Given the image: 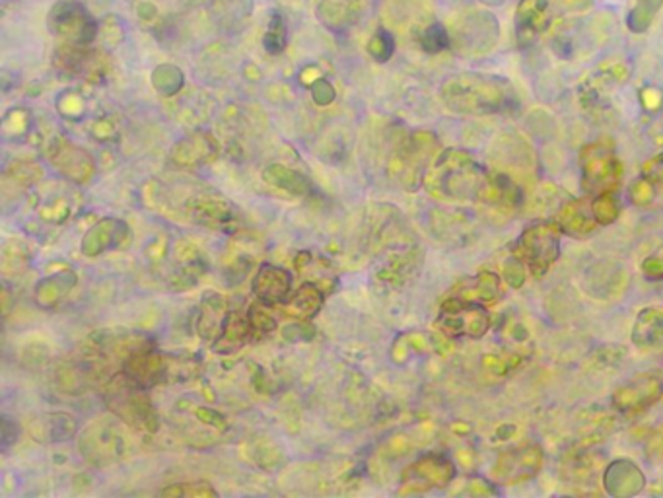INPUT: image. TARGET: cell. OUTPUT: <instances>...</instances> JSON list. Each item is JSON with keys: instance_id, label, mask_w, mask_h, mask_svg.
Listing matches in <instances>:
<instances>
[{"instance_id": "40", "label": "cell", "mask_w": 663, "mask_h": 498, "mask_svg": "<svg viewBox=\"0 0 663 498\" xmlns=\"http://www.w3.org/2000/svg\"><path fill=\"white\" fill-rule=\"evenodd\" d=\"M44 172L41 167L34 162H24V160H16L10 164L4 169V179H10L14 185H22V187H34Z\"/></svg>"}, {"instance_id": "10", "label": "cell", "mask_w": 663, "mask_h": 498, "mask_svg": "<svg viewBox=\"0 0 663 498\" xmlns=\"http://www.w3.org/2000/svg\"><path fill=\"white\" fill-rule=\"evenodd\" d=\"M47 29L61 44L92 45L100 37V24L78 0H59L47 14Z\"/></svg>"}, {"instance_id": "49", "label": "cell", "mask_w": 663, "mask_h": 498, "mask_svg": "<svg viewBox=\"0 0 663 498\" xmlns=\"http://www.w3.org/2000/svg\"><path fill=\"white\" fill-rule=\"evenodd\" d=\"M335 88L331 86L329 80L325 78H315L311 82V98L318 105H329L335 100Z\"/></svg>"}, {"instance_id": "48", "label": "cell", "mask_w": 663, "mask_h": 498, "mask_svg": "<svg viewBox=\"0 0 663 498\" xmlns=\"http://www.w3.org/2000/svg\"><path fill=\"white\" fill-rule=\"evenodd\" d=\"M642 274L651 282L663 281V248H658L651 256L642 261Z\"/></svg>"}, {"instance_id": "6", "label": "cell", "mask_w": 663, "mask_h": 498, "mask_svg": "<svg viewBox=\"0 0 663 498\" xmlns=\"http://www.w3.org/2000/svg\"><path fill=\"white\" fill-rule=\"evenodd\" d=\"M123 372L144 388L170 381H189L198 376V363L187 355H167L154 347L141 348L123 360Z\"/></svg>"}, {"instance_id": "13", "label": "cell", "mask_w": 663, "mask_h": 498, "mask_svg": "<svg viewBox=\"0 0 663 498\" xmlns=\"http://www.w3.org/2000/svg\"><path fill=\"white\" fill-rule=\"evenodd\" d=\"M55 67L69 77L101 84L108 78L109 61L101 51L92 45H69L61 44L55 51Z\"/></svg>"}, {"instance_id": "17", "label": "cell", "mask_w": 663, "mask_h": 498, "mask_svg": "<svg viewBox=\"0 0 663 498\" xmlns=\"http://www.w3.org/2000/svg\"><path fill=\"white\" fill-rule=\"evenodd\" d=\"M133 240L129 225L121 218H101L96 222L82 240V253L86 257H98L105 251H117L127 248Z\"/></svg>"}, {"instance_id": "53", "label": "cell", "mask_w": 663, "mask_h": 498, "mask_svg": "<svg viewBox=\"0 0 663 498\" xmlns=\"http://www.w3.org/2000/svg\"><path fill=\"white\" fill-rule=\"evenodd\" d=\"M139 14L144 18V20H150L156 16V8L152 4H141L139 6Z\"/></svg>"}, {"instance_id": "9", "label": "cell", "mask_w": 663, "mask_h": 498, "mask_svg": "<svg viewBox=\"0 0 663 498\" xmlns=\"http://www.w3.org/2000/svg\"><path fill=\"white\" fill-rule=\"evenodd\" d=\"M436 327L448 339H482L490 330V314L479 302L449 294L440 306Z\"/></svg>"}, {"instance_id": "23", "label": "cell", "mask_w": 663, "mask_h": 498, "mask_svg": "<svg viewBox=\"0 0 663 498\" xmlns=\"http://www.w3.org/2000/svg\"><path fill=\"white\" fill-rule=\"evenodd\" d=\"M230 302L226 300L224 294L206 290L198 304V315H197V333L201 337V341L213 345L220 333L224 331V325L230 315Z\"/></svg>"}, {"instance_id": "14", "label": "cell", "mask_w": 663, "mask_h": 498, "mask_svg": "<svg viewBox=\"0 0 663 498\" xmlns=\"http://www.w3.org/2000/svg\"><path fill=\"white\" fill-rule=\"evenodd\" d=\"M45 154L49 158V162L57 172L69 179L70 184L75 185H84L88 184L93 177V172H96V164H93V158L84 151V148L77 146L75 143H70L65 136H53L51 141H47L45 146Z\"/></svg>"}, {"instance_id": "19", "label": "cell", "mask_w": 663, "mask_h": 498, "mask_svg": "<svg viewBox=\"0 0 663 498\" xmlns=\"http://www.w3.org/2000/svg\"><path fill=\"white\" fill-rule=\"evenodd\" d=\"M454 477V463L444 458V455L428 453L405 471L403 485H413L418 486L416 491H426L433 489V486H446Z\"/></svg>"}, {"instance_id": "2", "label": "cell", "mask_w": 663, "mask_h": 498, "mask_svg": "<svg viewBox=\"0 0 663 498\" xmlns=\"http://www.w3.org/2000/svg\"><path fill=\"white\" fill-rule=\"evenodd\" d=\"M103 399L111 415L119 417L129 429L149 437L160 429V419L149 396V388L141 386L125 372H115L108 378Z\"/></svg>"}, {"instance_id": "43", "label": "cell", "mask_w": 663, "mask_h": 498, "mask_svg": "<svg viewBox=\"0 0 663 498\" xmlns=\"http://www.w3.org/2000/svg\"><path fill=\"white\" fill-rule=\"evenodd\" d=\"M214 10L226 22H236L251 14V0H214Z\"/></svg>"}, {"instance_id": "42", "label": "cell", "mask_w": 663, "mask_h": 498, "mask_svg": "<svg viewBox=\"0 0 663 498\" xmlns=\"http://www.w3.org/2000/svg\"><path fill=\"white\" fill-rule=\"evenodd\" d=\"M366 49H368V55H370L376 62L384 65V62H387L389 59L393 57L395 39L387 29H377L376 34L370 39H368Z\"/></svg>"}, {"instance_id": "20", "label": "cell", "mask_w": 663, "mask_h": 498, "mask_svg": "<svg viewBox=\"0 0 663 498\" xmlns=\"http://www.w3.org/2000/svg\"><path fill=\"white\" fill-rule=\"evenodd\" d=\"M471 218L469 213L459 208H436L428 218V228L440 241L461 246L475 234V225Z\"/></svg>"}, {"instance_id": "4", "label": "cell", "mask_w": 663, "mask_h": 498, "mask_svg": "<svg viewBox=\"0 0 663 498\" xmlns=\"http://www.w3.org/2000/svg\"><path fill=\"white\" fill-rule=\"evenodd\" d=\"M170 208L172 215H182L197 226L222 232L228 236H234L244 228V220H241L244 216L238 207L222 193L208 187L189 191L187 195L177 199V203L170 205Z\"/></svg>"}, {"instance_id": "22", "label": "cell", "mask_w": 663, "mask_h": 498, "mask_svg": "<svg viewBox=\"0 0 663 498\" xmlns=\"http://www.w3.org/2000/svg\"><path fill=\"white\" fill-rule=\"evenodd\" d=\"M218 158V144L208 133L195 131L177 141L172 148V162L177 167L197 169L208 166Z\"/></svg>"}, {"instance_id": "38", "label": "cell", "mask_w": 663, "mask_h": 498, "mask_svg": "<svg viewBox=\"0 0 663 498\" xmlns=\"http://www.w3.org/2000/svg\"><path fill=\"white\" fill-rule=\"evenodd\" d=\"M72 213V203L62 195V193H51L47 199L39 200L37 203V215L44 222H51V225H61L67 222Z\"/></svg>"}, {"instance_id": "39", "label": "cell", "mask_w": 663, "mask_h": 498, "mask_svg": "<svg viewBox=\"0 0 663 498\" xmlns=\"http://www.w3.org/2000/svg\"><path fill=\"white\" fill-rule=\"evenodd\" d=\"M288 44V28H287V20L275 10L269 18V26L265 36H263V47H265L267 53L271 55H280V53L287 49Z\"/></svg>"}, {"instance_id": "27", "label": "cell", "mask_w": 663, "mask_h": 498, "mask_svg": "<svg viewBox=\"0 0 663 498\" xmlns=\"http://www.w3.org/2000/svg\"><path fill=\"white\" fill-rule=\"evenodd\" d=\"M633 345L644 353H663V308H644L633 327Z\"/></svg>"}, {"instance_id": "46", "label": "cell", "mask_w": 663, "mask_h": 498, "mask_svg": "<svg viewBox=\"0 0 663 498\" xmlns=\"http://www.w3.org/2000/svg\"><path fill=\"white\" fill-rule=\"evenodd\" d=\"M420 45H423L424 51L428 53H440L444 51L449 45V37L448 31L441 28L440 24L428 26L423 34H420Z\"/></svg>"}, {"instance_id": "15", "label": "cell", "mask_w": 663, "mask_h": 498, "mask_svg": "<svg viewBox=\"0 0 663 498\" xmlns=\"http://www.w3.org/2000/svg\"><path fill=\"white\" fill-rule=\"evenodd\" d=\"M167 259L172 263L170 274H167V284H170V290L174 292L195 289L208 269L205 253L195 243L187 240H177L170 253H167Z\"/></svg>"}, {"instance_id": "30", "label": "cell", "mask_w": 663, "mask_h": 498, "mask_svg": "<svg viewBox=\"0 0 663 498\" xmlns=\"http://www.w3.org/2000/svg\"><path fill=\"white\" fill-rule=\"evenodd\" d=\"M77 282H78V277L75 271H61V273L51 274V277L41 279L34 289L36 302L44 310L57 308V306L70 294V290L75 289Z\"/></svg>"}, {"instance_id": "50", "label": "cell", "mask_w": 663, "mask_h": 498, "mask_svg": "<svg viewBox=\"0 0 663 498\" xmlns=\"http://www.w3.org/2000/svg\"><path fill=\"white\" fill-rule=\"evenodd\" d=\"M642 177H646L648 182L663 187V152L642 166Z\"/></svg>"}, {"instance_id": "47", "label": "cell", "mask_w": 663, "mask_h": 498, "mask_svg": "<svg viewBox=\"0 0 663 498\" xmlns=\"http://www.w3.org/2000/svg\"><path fill=\"white\" fill-rule=\"evenodd\" d=\"M57 105L62 118H67L70 121H78L84 111H86V105H84V100L77 92H67L65 95H61Z\"/></svg>"}, {"instance_id": "7", "label": "cell", "mask_w": 663, "mask_h": 498, "mask_svg": "<svg viewBox=\"0 0 663 498\" xmlns=\"http://www.w3.org/2000/svg\"><path fill=\"white\" fill-rule=\"evenodd\" d=\"M129 427L119 417H100L82 430L78 448L88 463L96 468L119 463L133 452Z\"/></svg>"}, {"instance_id": "24", "label": "cell", "mask_w": 663, "mask_h": 498, "mask_svg": "<svg viewBox=\"0 0 663 498\" xmlns=\"http://www.w3.org/2000/svg\"><path fill=\"white\" fill-rule=\"evenodd\" d=\"M504 282L506 281H502L497 273L481 271L477 277L461 281L451 294L461 296L465 300L479 302L482 306H494L504 298V292H506Z\"/></svg>"}, {"instance_id": "12", "label": "cell", "mask_w": 663, "mask_h": 498, "mask_svg": "<svg viewBox=\"0 0 663 498\" xmlns=\"http://www.w3.org/2000/svg\"><path fill=\"white\" fill-rule=\"evenodd\" d=\"M623 167H620L613 151L603 146H587L582 152V185L587 193L603 195L617 191Z\"/></svg>"}, {"instance_id": "26", "label": "cell", "mask_w": 663, "mask_h": 498, "mask_svg": "<svg viewBox=\"0 0 663 498\" xmlns=\"http://www.w3.org/2000/svg\"><path fill=\"white\" fill-rule=\"evenodd\" d=\"M362 0H319L315 14L319 22L333 34L351 29L360 18Z\"/></svg>"}, {"instance_id": "32", "label": "cell", "mask_w": 663, "mask_h": 498, "mask_svg": "<svg viewBox=\"0 0 663 498\" xmlns=\"http://www.w3.org/2000/svg\"><path fill=\"white\" fill-rule=\"evenodd\" d=\"M251 341V330L247 322V310H230L224 331L213 343L216 355H234Z\"/></svg>"}, {"instance_id": "3", "label": "cell", "mask_w": 663, "mask_h": 498, "mask_svg": "<svg viewBox=\"0 0 663 498\" xmlns=\"http://www.w3.org/2000/svg\"><path fill=\"white\" fill-rule=\"evenodd\" d=\"M441 100L459 113H498L508 108V84L485 77H456L441 86Z\"/></svg>"}, {"instance_id": "29", "label": "cell", "mask_w": 663, "mask_h": 498, "mask_svg": "<svg viewBox=\"0 0 663 498\" xmlns=\"http://www.w3.org/2000/svg\"><path fill=\"white\" fill-rule=\"evenodd\" d=\"M263 182L292 197H308L313 191V184L308 176L284 164H269L263 169Z\"/></svg>"}, {"instance_id": "52", "label": "cell", "mask_w": 663, "mask_h": 498, "mask_svg": "<svg viewBox=\"0 0 663 498\" xmlns=\"http://www.w3.org/2000/svg\"><path fill=\"white\" fill-rule=\"evenodd\" d=\"M20 438V427L18 422L10 419L8 415L3 417V450L6 452L12 444H16Z\"/></svg>"}, {"instance_id": "21", "label": "cell", "mask_w": 663, "mask_h": 498, "mask_svg": "<svg viewBox=\"0 0 663 498\" xmlns=\"http://www.w3.org/2000/svg\"><path fill=\"white\" fill-rule=\"evenodd\" d=\"M543 463V452L539 446H523L502 452L497 461V475L500 481L520 483L531 479L535 473H539Z\"/></svg>"}, {"instance_id": "18", "label": "cell", "mask_w": 663, "mask_h": 498, "mask_svg": "<svg viewBox=\"0 0 663 498\" xmlns=\"http://www.w3.org/2000/svg\"><path fill=\"white\" fill-rule=\"evenodd\" d=\"M292 273L279 265L263 263L259 271L255 273L251 290L254 296L265 306H279L287 304L292 296Z\"/></svg>"}, {"instance_id": "16", "label": "cell", "mask_w": 663, "mask_h": 498, "mask_svg": "<svg viewBox=\"0 0 663 498\" xmlns=\"http://www.w3.org/2000/svg\"><path fill=\"white\" fill-rule=\"evenodd\" d=\"M424 251L423 246H415L407 251L397 253L387 259H382L374 273V286L380 292H392L403 289L405 284L413 281L423 269Z\"/></svg>"}, {"instance_id": "45", "label": "cell", "mask_w": 663, "mask_h": 498, "mask_svg": "<svg viewBox=\"0 0 663 498\" xmlns=\"http://www.w3.org/2000/svg\"><path fill=\"white\" fill-rule=\"evenodd\" d=\"M162 496H193V498H201V496H216L218 493L205 481H197V483H177L170 485L166 489L160 491Z\"/></svg>"}, {"instance_id": "1", "label": "cell", "mask_w": 663, "mask_h": 498, "mask_svg": "<svg viewBox=\"0 0 663 498\" xmlns=\"http://www.w3.org/2000/svg\"><path fill=\"white\" fill-rule=\"evenodd\" d=\"M492 172L482 167L475 156L459 148H448L434 156L423 187L440 203H481L490 185Z\"/></svg>"}, {"instance_id": "33", "label": "cell", "mask_w": 663, "mask_h": 498, "mask_svg": "<svg viewBox=\"0 0 663 498\" xmlns=\"http://www.w3.org/2000/svg\"><path fill=\"white\" fill-rule=\"evenodd\" d=\"M325 294L318 284L313 282H303L300 284V289L290 296V300L287 302L290 314L298 315L300 320H310V317L318 315V312L323 308L325 302Z\"/></svg>"}, {"instance_id": "37", "label": "cell", "mask_w": 663, "mask_h": 498, "mask_svg": "<svg viewBox=\"0 0 663 498\" xmlns=\"http://www.w3.org/2000/svg\"><path fill=\"white\" fill-rule=\"evenodd\" d=\"M247 322L251 330V341H259L263 337H269L271 333H275L279 327L277 317L269 314L267 306L261 304L259 300L247 308Z\"/></svg>"}, {"instance_id": "44", "label": "cell", "mask_w": 663, "mask_h": 498, "mask_svg": "<svg viewBox=\"0 0 663 498\" xmlns=\"http://www.w3.org/2000/svg\"><path fill=\"white\" fill-rule=\"evenodd\" d=\"M592 213L595 220L599 222V226H605V225H611V222H615L619 216V205L613 193L597 195V199L592 203Z\"/></svg>"}, {"instance_id": "25", "label": "cell", "mask_w": 663, "mask_h": 498, "mask_svg": "<svg viewBox=\"0 0 663 498\" xmlns=\"http://www.w3.org/2000/svg\"><path fill=\"white\" fill-rule=\"evenodd\" d=\"M31 437L37 442L44 444H55V442H67L77 437L78 432V422L77 419L69 415V412H45L37 419L31 420Z\"/></svg>"}, {"instance_id": "11", "label": "cell", "mask_w": 663, "mask_h": 498, "mask_svg": "<svg viewBox=\"0 0 663 498\" xmlns=\"http://www.w3.org/2000/svg\"><path fill=\"white\" fill-rule=\"evenodd\" d=\"M434 139L426 133H418L399 148L389 162V174L403 189L416 191L424 184V176L434 160Z\"/></svg>"}, {"instance_id": "51", "label": "cell", "mask_w": 663, "mask_h": 498, "mask_svg": "<svg viewBox=\"0 0 663 498\" xmlns=\"http://www.w3.org/2000/svg\"><path fill=\"white\" fill-rule=\"evenodd\" d=\"M523 279H525V265L518 257H512L510 263L506 265L504 281H506V284L513 286V289H520V286L523 284Z\"/></svg>"}, {"instance_id": "35", "label": "cell", "mask_w": 663, "mask_h": 498, "mask_svg": "<svg viewBox=\"0 0 663 498\" xmlns=\"http://www.w3.org/2000/svg\"><path fill=\"white\" fill-rule=\"evenodd\" d=\"M31 257H34V253L24 240H6L3 246V274L4 277H10V274L18 277L29 267Z\"/></svg>"}, {"instance_id": "28", "label": "cell", "mask_w": 663, "mask_h": 498, "mask_svg": "<svg viewBox=\"0 0 663 498\" xmlns=\"http://www.w3.org/2000/svg\"><path fill=\"white\" fill-rule=\"evenodd\" d=\"M661 396V381L656 378H638L613 396L615 405L623 412H638L654 404Z\"/></svg>"}, {"instance_id": "36", "label": "cell", "mask_w": 663, "mask_h": 498, "mask_svg": "<svg viewBox=\"0 0 663 498\" xmlns=\"http://www.w3.org/2000/svg\"><path fill=\"white\" fill-rule=\"evenodd\" d=\"M152 86L164 98H172L183 90L185 74L175 65H160L152 70Z\"/></svg>"}, {"instance_id": "31", "label": "cell", "mask_w": 663, "mask_h": 498, "mask_svg": "<svg viewBox=\"0 0 663 498\" xmlns=\"http://www.w3.org/2000/svg\"><path fill=\"white\" fill-rule=\"evenodd\" d=\"M554 220L559 222L564 234L572 238H586L594 234V230L599 226L592 213V207H589V210L584 208V200H566Z\"/></svg>"}, {"instance_id": "34", "label": "cell", "mask_w": 663, "mask_h": 498, "mask_svg": "<svg viewBox=\"0 0 663 498\" xmlns=\"http://www.w3.org/2000/svg\"><path fill=\"white\" fill-rule=\"evenodd\" d=\"M638 475H642V473L633 461L617 460V461L609 465L607 471H605V477H603L605 489H607L609 494H620V496L636 494L638 491L635 489V486H630V483L635 481L633 477H638Z\"/></svg>"}, {"instance_id": "41", "label": "cell", "mask_w": 663, "mask_h": 498, "mask_svg": "<svg viewBox=\"0 0 663 498\" xmlns=\"http://www.w3.org/2000/svg\"><path fill=\"white\" fill-rule=\"evenodd\" d=\"M31 129V115L24 108L10 110L3 119V136L6 141H18Z\"/></svg>"}, {"instance_id": "8", "label": "cell", "mask_w": 663, "mask_h": 498, "mask_svg": "<svg viewBox=\"0 0 663 498\" xmlns=\"http://www.w3.org/2000/svg\"><path fill=\"white\" fill-rule=\"evenodd\" d=\"M562 228L556 220H539L525 228L513 243V257H518L531 277L543 279L561 257Z\"/></svg>"}, {"instance_id": "5", "label": "cell", "mask_w": 663, "mask_h": 498, "mask_svg": "<svg viewBox=\"0 0 663 498\" xmlns=\"http://www.w3.org/2000/svg\"><path fill=\"white\" fill-rule=\"evenodd\" d=\"M364 243L366 249L382 261L418 246V240L401 210L393 205L380 203L368 210Z\"/></svg>"}]
</instances>
